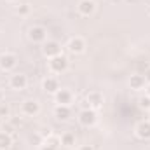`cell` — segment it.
Here are the masks:
<instances>
[{
    "label": "cell",
    "mask_w": 150,
    "mask_h": 150,
    "mask_svg": "<svg viewBox=\"0 0 150 150\" xmlns=\"http://www.w3.org/2000/svg\"><path fill=\"white\" fill-rule=\"evenodd\" d=\"M96 120H98V113L94 108H84V110H80L79 112V122H80V126H84V127H91V126H94L96 124Z\"/></svg>",
    "instance_id": "cell-1"
},
{
    "label": "cell",
    "mask_w": 150,
    "mask_h": 150,
    "mask_svg": "<svg viewBox=\"0 0 150 150\" xmlns=\"http://www.w3.org/2000/svg\"><path fill=\"white\" fill-rule=\"evenodd\" d=\"M49 68H51V72H54V74H63V72H67V68H68V58L63 56V54L51 58V59H49Z\"/></svg>",
    "instance_id": "cell-2"
},
{
    "label": "cell",
    "mask_w": 150,
    "mask_h": 150,
    "mask_svg": "<svg viewBox=\"0 0 150 150\" xmlns=\"http://www.w3.org/2000/svg\"><path fill=\"white\" fill-rule=\"evenodd\" d=\"M42 52L45 58H54V56H59L61 54V44L56 42V40H47L44 42V47H42Z\"/></svg>",
    "instance_id": "cell-3"
},
{
    "label": "cell",
    "mask_w": 150,
    "mask_h": 150,
    "mask_svg": "<svg viewBox=\"0 0 150 150\" xmlns=\"http://www.w3.org/2000/svg\"><path fill=\"white\" fill-rule=\"evenodd\" d=\"M28 38L32 42H35V44H42L47 38V30L44 26H40V25H35V26H32L28 30Z\"/></svg>",
    "instance_id": "cell-4"
},
{
    "label": "cell",
    "mask_w": 150,
    "mask_h": 150,
    "mask_svg": "<svg viewBox=\"0 0 150 150\" xmlns=\"http://www.w3.org/2000/svg\"><path fill=\"white\" fill-rule=\"evenodd\" d=\"M77 11H79L80 16L89 18V16H93L94 11H96V2H94V0H80V2L77 4Z\"/></svg>",
    "instance_id": "cell-5"
},
{
    "label": "cell",
    "mask_w": 150,
    "mask_h": 150,
    "mask_svg": "<svg viewBox=\"0 0 150 150\" xmlns=\"http://www.w3.org/2000/svg\"><path fill=\"white\" fill-rule=\"evenodd\" d=\"M16 65H18V56H16V54H12V52H4V54L0 56V70L9 72V70H12Z\"/></svg>",
    "instance_id": "cell-6"
},
{
    "label": "cell",
    "mask_w": 150,
    "mask_h": 150,
    "mask_svg": "<svg viewBox=\"0 0 150 150\" xmlns=\"http://www.w3.org/2000/svg\"><path fill=\"white\" fill-rule=\"evenodd\" d=\"M21 112L25 113V115H28V117H35L40 112V103H38L37 100H26L21 105Z\"/></svg>",
    "instance_id": "cell-7"
},
{
    "label": "cell",
    "mask_w": 150,
    "mask_h": 150,
    "mask_svg": "<svg viewBox=\"0 0 150 150\" xmlns=\"http://www.w3.org/2000/svg\"><path fill=\"white\" fill-rule=\"evenodd\" d=\"M54 100L58 105H65V107H70L72 105V100H74V94L68 91V89H58L54 93Z\"/></svg>",
    "instance_id": "cell-8"
},
{
    "label": "cell",
    "mask_w": 150,
    "mask_h": 150,
    "mask_svg": "<svg viewBox=\"0 0 150 150\" xmlns=\"http://www.w3.org/2000/svg\"><path fill=\"white\" fill-rule=\"evenodd\" d=\"M87 103H89V108L98 110V108L103 107L105 98H103V94L100 91H91V93H87Z\"/></svg>",
    "instance_id": "cell-9"
},
{
    "label": "cell",
    "mask_w": 150,
    "mask_h": 150,
    "mask_svg": "<svg viewBox=\"0 0 150 150\" xmlns=\"http://www.w3.org/2000/svg\"><path fill=\"white\" fill-rule=\"evenodd\" d=\"M28 86V77L25 74H14L11 77V87L14 91H23Z\"/></svg>",
    "instance_id": "cell-10"
},
{
    "label": "cell",
    "mask_w": 150,
    "mask_h": 150,
    "mask_svg": "<svg viewBox=\"0 0 150 150\" xmlns=\"http://www.w3.org/2000/svg\"><path fill=\"white\" fill-rule=\"evenodd\" d=\"M68 51L72 54H82L86 51V42L82 37H72L68 42Z\"/></svg>",
    "instance_id": "cell-11"
},
{
    "label": "cell",
    "mask_w": 150,
    "mask_h": 150,
    "mask_svg": "<svg viewBox=\"0 0 150 150\" xmlns=\"http://www.w3.org/2000/svg\"><path fill=\"white\" fill-rule=\"evenodd\" d=\"M42 89H44L45 93L54 94V93L59 89V82H58V79H56V77H45V79L42 80Z\"/></svg>",
    "instance_id": "cell-12"
},
{
    "label": "cell",
    "mask_w": 150,
    "mask_h": 150,
    "mask_svg": "<svg viewBox=\"0 0 150 150\" xmlns=\"http://www.w3.org/2000/svg\"><path fill=\"white\" fill-rule=\"evenodd\" d=\"M136 136L142 140H150V120H142L136 126Z\"/></svg>",
    "instance_id": "cell-13"
},
{
    "label": "cell",
    "mask_w": 150,
    "mask_h": 150,
    "mask_svg": "<svg viewBox=\"0 0 150 150\" xmlns=\"http://www.w3.org/2000/svg\"><path fill=\"white\" fill-rule=\"evenodd\" d=\"M145 86H147V80H145V77L143 75H131L129 77V87L131 89H134V91H140V89H145Z\"/></svg>",
    "instance_id": "cell-14"
},
{
    "label": "cell",
    "mask_w": 150,
    "mask_h": 150,
    "mask_svg": "<svg viewBox=\"0 0 150 150\" xmlns=\"http://www.w3.org/2000/svg\"><path fill=\"white\" fill-rule=\"evenodd\" d=\"M70 115H72V110H70V107H65V105H56L54 107V117L58 119V120H68L70 119Z\"/></svg>",
    "instance_id": "cell-15"
},
{
    "label": "cell",
    "mask_w": 150,
    "mask_h": 150,
    "mask_svg": "<svg viewBox=\"0 0 150 150\" xmlns=\"http://www.w3.org/2000/svg\"><path fill=\"white\" fill-rule=\"evenodd\" d=\"M12 145V134L0 131V150H9Z\"/></svg>",
    "instance_id": "cell-16"
},
{
    "label": "cell",
    "mask_w": 150,
    "mask_h": 150,
    "mask_svg": "<svg viewBox=\"0 0 150 150\" xmlns=\"http://www.w3.org/2000/svg\"><path fill=\"white\" fill-rule=\"evenodd\" d=\"M44 143H45V145H49V147L59 149V145H61V136H54V134H49L47 138H44Z\"/></svg>",
    "instance_id": "cell-17"
},
{
    "label": "cell",
    "mask_w": 150,
    "mask_h": 150,
    "mask_svg": "<svg viewBox=\"0 0 150 150\" xmlns=\"http://www.w3.org/2000/svg\"><path fill=\"white\" fill-rule=\"evenodd\" d=\"M61 145H63V147H74L75 145V136L72 133H65V134L61 136Z\"/></svg>",
    "instance_id": "cell-18"
},
{
    "label": "cell",
    "mask_w": 150,
    "mask_h": 150,
    "mask_svg": "<svg viewBox=\"0 0 150 150\" xmlns=\"http://www.w3.org/2000/svg\"><path fill=\"white\" fill-rule=\"evenodd\" d=\"M138 107H140L142 110H149L150 112V96H142V98L138 100Z\"/></svg>",
    "instance_id": "cell-19"
},
{
    "label": "cell",
    "mask_w": 150,
    "mask_h": 150,
    "mask_svg": "<svg viewBox=\"0 0 150 150\" xmlns=\"http://www.w3.org/2000/svg\"><path fill=\"white\" fill-rule=\"evenodd\" d=\"M0 117H2V119H9V117H11V108H9V105H5V103L0 105Z\"/></svg>",
    "instance_id": "cell-20"
},
{
    "label": "cell",
    "mask_w": 150,
    "mask_h": 150,
    "mask_svg": "<svg viewBox=\"0 0 150 150\" xmlns=\"http://www.w3.org/2000/svg\"><path fill=\"white\" fill-rule=\"evenodd\" d=\"M18 14H19V16H26V14H30V4H23V5H19V7H18Z\"/></svg>",
    "instance_id": "cell-21"
},
{
    "label": "cell",
    "mask_w": 150,
    "mask_h": 150,
    "mask_svg": "<svg viewBox=\"0 0 150 150\" xmlns=\"http://www.w3.org/2000/svg\"><path fill=\"white\" fill-rule=\"evenodd\" d=\"M4 131H5V133H9V134H14V131H16V127H14V126H12V124H11L9 120H7V122L4 124Z\"/></svg>",
    "instance_id": "cell-22"
},
{
    "label": "cell",
    "mask_w": 150,
    "mask_h": 150,
    "mask_svg": "<svg viewBox=\"0 0 150 150\" xmlns=\"http://www.w3.org/2000/svg\"><path fill=\"white\" fill-rule=\"evenodd\" d=\"M7 120H9V122H11V124H12L16 129H18V126H21V119H18V117H12V115H11Z\"/></svg>",
    "instance_id": "cell-23"
},
{
    "label": "cell",
    "mask_w": 150,
    "mask_h": 150,
    "mask_svg": "<svg viewBox=\"0 0 150 150\" xmlns=\"http://www.w3.org/2000/svg\"><path fill=\"white\" fill-rule=\"evenodd\" d=\"M143 77H145V80H147V84H150V67L147 68V70H145V75H143Z\"/></svg>",
    "instance_id": "cell-24"
},
{
    "label": "cell",
    "mask_w": 150,
    "mask_h": 150,
    "mask_svg": "<svg viewBox=\"0 0 150 150\" xmlns=\"http://www.w3.org/2000/svg\"><path fill=\"white\" fill-rule=\"evenodd\" d=\"M79 150H94V149H93V145H82V147H79Z\"/></svg>",
    "instance_id": "cell-25"
},
{
    "label": "cell",
    "mask_w": 150,
    "mask_h": 150,
    "mask_svg": "<svg viewBox=\"0 0 150 150\" xmlns=\"http://www.w3.org/2000/svg\"><path fill=\"white\" fill-rule=\"evenodd\" d=\"M40 150H58V149H54V147H49V145H45V143H44V145L40 147Z\"/></svg>",
    "instance_id": "cell-26"
},
{
    "label": "cell",
    "mask_w": 150,
    "mask_h": 150,
    "mask_svg": "<svg viewBox=\"0 0 150 150\" xmlns=\"http://www.w3.org/2000/svg\"><path fill=\"white\" fill-rule=\"evenodd\" d=\"M145 91H147V96H150V84H147V86H145Z\"/></svg>",
    "instance_id": "cell-27"
},
{
    "label": "cell",
    "mask_w": 150,
    "mask_h": 150,
    "mask_svg": "<svg viewBox=\"0 0 150 150\" xmlns=\"http://www.w3.org/2000/svg\"><path fill=\"white\" fill-rule=\"evenodd\" d=\"M2 98H4V93H2V89H0V101H2Z\"/></svg>",
    "instance_id": "cell-28"
},
{
    "label": "cell",
    "mask_w": 150,
    "mask_h": 150,
    "mask_svg": "<svg viewBox=\"0 0 150 150\" xmlns=\"http://www.w3.org/2000/svg\"><path fill=\"white\" fill-rule=\"evenodd\" d=\"M147 14H149V16H150V5H149V7H147Z\"/></svg>",
    "instance_id": "cell-29"
},
{
    "label": "cell",
    "mask_w": 150,
    "mask_h": 150,
    "mask_svg": "<svg viewBox=\"0 0 150 150\" xmlns=\"http://www.w3.org/2000/svg\"><path fill=\"white\" fill-rule=\"evenodd\" d=\"M7 2H18V0H7Z\"/></svg>",
    "instance_id": "cell-30"
}]
</instances>
